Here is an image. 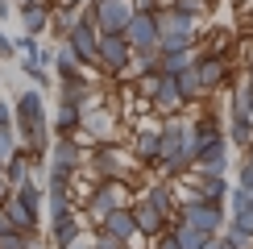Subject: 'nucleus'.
Returning <instances> with one entry per match:
<instances>
[{"instance_id": "f257e3e1", "label": "nucleus", "mask_w": 253, "mask_h": 249, "mask_svg": "<svg viewBox=\"0 0 253 249\" xmlns=\"http://www.w3.org/2000/svg\"><path fill=\"white\" fill-rule=\"evenodd\" d=\"M87 170H91L96 183H125V187H133L137 162H133V154L121 150L117 141H96L91 154H87Z\"/></svg>"}, {"instance_id": "f03ea898", "label": "nucleus", "mask_w": 253, "mask_h": 249, "mask_svg": "<svg viewBox=\"0 0 253 249\" xmlns=\"http://www.w3.org/2000/svg\"><path fill=\"white\" fill-rule=\"evenodd\" d=\"M199 34H204V25H199L195 17L178 13V8H158V50L162 54H170V50H199Z\"/></svg>"}, {"instance_id": "7ed1b4c3", "label": "nucleus", "mask_w": 253, "mask_h": 249, "mask_svg": "<svg viewBox=\"0 0 253 249\" xmlns=\"http://www.w3.org/2000/svg\"><path fill=\"white\" fill-rule=\"evenodd\" d=\"M174 220L191 224V228H199V233H208V237H220L228 228V204H212V200H199V195H183Z\"/></svg>"}, {"instance_id": "20e7f679", "label": "nucleus", "mask_w": 253, "mask_h": 249, "mask_svg": "<svg viewBox=\"0 0 253 249\" xmlns=\"http://www.w3.org/2000/svg\"><path fill=\"white\" fill-rule=\"evenodd\" d=\"M195 75L204 83L208 96H220V91L233 87L237 71H233V54H212V50H195Z\"/></svg>"}, {"instance_id": "39448f33", "label": "nucleus", "mask_w": 253, "mask_h": 249, "mask_svg": "<svg viewBox=\"0 0 253 249\" xmlns=\"http://www.w3.org/2000/svg\"><path fill=\"white\" fill-rule=\"evenodd\" d=\"M129 187L125 183H91V191L83 195V204H79V212L83 216H91V224H100L108 212H117V208H129Z\"/></svg>"}, {"instance_id": "423d86ee", "label": "nucleus", "mask_w": 253, "mask_h": 249, "mask_svg": "<svg viewBox=\"0 0 253 249\" xmlns=\"http://www.w3.org/2000/svg\"><path fill=\"white\" fill-rule=\"evenodd\" d=\"M133 13H137L133 0H87V4H83V17L96 21L100 34H125Z\"/></svg>"}, {"instance_id": "0eeeda50", "label": "nucleus", "mask_w": 253, "mask_h": 249, "mask_svg": "<svg viewBox=\"0 0 253 249\" xmlns=\"http://www.w3.org/2000/svg\"><path fill=\"white\" fill-rule=\"evenodd\" d=\"M133 58V46L125 34H100V54H96V71L104 79H121L125 67Z\"/></svg>"}, {"instance_id": "6e6552de", "label": "nucleus", "mask_w": 253, "mask_h": 249, "mask_svg": "<svg viewBox=\"0 0 253 249\" xmlns=\"http://www.w3.org/2000/svg\"><path fill=\"white\" fill-rule=\"evenodd\" d=\"M67 46H71V54H75L87 71H96L100 29H96V21H87V17H83V8H79V17H75V25H71V34H67Z\"/></svg>"}, {"instance_id": "1a4fd4ad", "label": "nucleus", "mask_w": 253, "mask_h": 249, "mask_svg": "<svg viewBox=\"0 0 253 249\" xmlns=\"http://www.w3.org/2000/svg\"><path fill=\"white\" fill-rule=\"evenodd\" d=\"M50 170H62V174H83L87 170V150H83L79 137H54L50 145Z\"/></svg>"}, {"instance_id": "9d476101", "label": "nucleus", "mask_w": 253, "mask_h": 249, "mask_svg": "<svg viewBox=\"0 0 253 249\" xmlns=\"http://www.w3.org/2000/svg\"><path fill=\"white\" fill-rule=\"evenodd\" d=\"M141 200H145V204H154L158 212L166 216V220H174V216H178V204H183V195H178V183L158 179V174H154V179L141 187Z\"/></svg>"}, {"instance_id": "9b49d317", "label": "nucleus", "mask_w": 253, "mask_h": 249, "mask_svg": "<svg viewBox=\"0 0 253 249\" xmlns=\"http://www.w3.org/2000/svg\"><path fill=\"white\" fill-rule=\"evenodd\" d=\"M129 208H133V220H137V237H141V241H158V237H162L166 228H170V220H166V216L158 212L154 204H145L141 195H137V200H133Z\"/></svg>"}, {"instance_id": "f8f14e48", "label": "nucleus", "mask_w": 253, "mask_h": 249, "mask_svg": "<svg viewBox=\"0 0 253 249\" xmlns=\"http://www.w3.org/2000/svg\"><path fill=\"white\" fill-rule=\"evenodd\" d=\"M150 108L158 112V117H183L187 100H183V91H178V79L162 75V83H158V91H154V100H150Z\"/></svg>"}, {"instance_id": "ddd939ff", "label": "nucleus", "mask_w": 253, "mask_h": 249, "mask_svg": "<svg viewBox=\"0 0 253 249\" xmlns=\"http://www.w3.org/2000/svg\"><path fill=\"white\" fill-rule=\"evenodd\" d=\"M125 38L133 50H158V13H133Z\"/></svg>"}, {"instance_id": "4468645a", "label": "nucleus", "mask_w": 253, "mask_h": 249, "mask_svg": "<svg viewBox=\"0 0 253 249\" xmlns=\"http://www.w3.org/2000/svg\"><path fill=\"white\" fill-rule=\"evenodd\" d=\"M96 228H100V233H108V237H117V241H125V245H137V241H141V237H137L133 208H117V212H108Z\"/></svg>"}, {"instance_id": "2eb2a0df", "label": "nucleus", "mask_w": 253, "mask_h": 249, "mask_svg": "<svg viewBox=\"0 0 253 249\" xmlns=\"http://www.w3.org/2000/svg\"><path fill=\"white\" fill-rule=\"evenodd\" d=\"M83 133H87L91 141H108L112 133H117V112L104 108V104H91V108H83Z\"/></svg>"}, {"instance_id": "dca6fc26", "label": "nucleus", "mask_w": 253, "mask_h": 249, "mask_svg": "<svg viewBox=\"0 0 253 249\" xmlns=\"http://www.w3.org/2000/svg\"><path fill=\"white\" fill-rule=\"evenodd\" d=\"M79 237H87L83 212H71V216H62V220H50V249H67V245H75Z\"/></svg>"}, {"instance_id": "f3484780", "label": "nucleus", "mask_w": 253, "mask_h": 249, "mask_svg": "<svg viewBox=\"0 0 253 249\" xmlns=\"http://www.w3.org/2000/svg\"><path fill=\"white\" fill-rule=\"evenodd\" d=\"M228 224L253 237V191H245L237 183H233V195H228Z\"/></svg>"}, {"instance_id": "a211bd4d", "label": "nucleus", "mask_w": 253, "mask_h": 249, "mask_svg": "<svg viewBox=\"0 0 253 249\" xmlns=\"http://www.w3.org/2000/svg\"><path fill=\"white\" fill-rule=\"evenodd\" d=\"M129 154L137 166H158V124H141L129 141Z\"/></svg>"}, {"instance_id": "6ab92c4d", "label": "nucleus", "mask_w": 253, "mask_h": 249, "mask_svg": "<svg viewBox=\"0 0 253 249\" xmlns=\"http://www.w3.org/2000/svg\"><path fill=\"white\" fill-rule=\"evenodd\" d=\"M58 87V104H67V108H91V104H100V91H96V83L91 79H83V83H54Z\"/></svg>"}, {"instance_id": "aec40b11", "label": "nucleus", "mask_w": 253, "mask_h": 249, "mask_svg": "<svg viewBox=\"0 0 253 249\" xmlns=\"http://www.w3.org/2000/svg\"><path fill=\"white\" fill-rule=\"evenodd\" d=\"M228 117H253V75L241 71L228 87Z\"/></svg>"}, {"instance_id": "412c9836", "label": "nucleus", "mask_w": 253, "mask_h": 249, "mask_svg": "<svg viewBox=\"0 0 253 249\" xmlns=\"http://www.w3.org/2000/svg\"><path fill=\"white\" fill-rule=\"evenodd\" d=\"M4 212H8V224L17 228V233H38L42 228V212H34L25 200H17V195H8L4 200Z\"/></svg>"}, {"instance_id": "4be33fe9", "label": "nucleus", "mask_w": 253, "mask_h": 249, "mask_svg": "<svg viewBox=\"0 0 253 249\" xmlns=\"http://www.w3.org/2000/svg\"><path fill=\"white\" fill-rule=\"evenodd\" d=\"M17 21H21V34H29V38H42V34H50V17H54V8L50 4H29V8H17Z\"/></svg>"}, {"instance_id": "5701e85b", "label": "nucleus", "mask_w": 253, "mask_h": 249, "mask_svg": "<svg viewBox=\"0 0 253 249\" xmlns=\"http://www.w3.org/2000/svg\"><path fill=\"white\" fill-rule=\"evenodd\" d=\"M50 129H54V137H79L83 133V112L58 104V108L50 112Z\"/></svg>"}, {"instance_id": "b1692460", "label": "nucleus", "mask_w": 253, "mask_h": 249, "mask_svg": "<svg viewBox=\"0 0 253 249\" xmlns=\"http://www.w3.org/2000/svg\"><path fill=\"white\" fill-rule=\"evenodd\" d=\"M224 137H228L233 150L249 154V150H253V117H228V121H224Z\"/></svg>"}, {"instance_id": "393cba45", "label": "nucleus", "mask_w": 253, "mask_h": 249, "mask_svg": "<svg viewBox=\"0 0 253 249\" xmlns=\"http://www.w3.org/2000/svg\"><path fill=\"white\" fill-rule=\"evenodd\" d=\"M158 71V50H133V58H129V67H125V83H137L141 75H154Z\"/></svg>"}, {"instance_id": "a878e982", "label": "nucleus", "mask_w": 253, "mask_h": 249, "mask_svg": "<svg viewBox=\"0 0 253 249\" xmlns=\"http://www.w3.org/2000/svg\"><path fill=\"white\" fill-rule=\"evenodd\" d=\"M195 62V50H170V54H162V50H158V75H183L187 67H191Z\"/></svg>"}, {"instance_id": "bb28decb", "label": "nucleus", "mask_w": 253, "mask_h": 249, "mask_svg": "<svg viewBox=\"0 0 253 249\" xmlns=\"http://www.w3.org/2000/svg\"><path fill=\"white\" fill-rule=\"evenodd\" d=\"M170 237H174L178 249H208V241H212L208 233H199V228L183 224V220H170Z\"/></svg>"}, {"instance_id": "cd10ccee", "label": "nucleus", "mask_w": 253, "mask_h": 249, "mask_svg": "<svg viewBox=\"0 0 253 249\" xmlns=\"http://www.w3.org/2000/svg\"><path fill=\"white\" fill-rule=\"evenodd\" d=\"M174 79H178V91H183L187 108H191V104H204V100H212V96L204 91V83H199V75H195V62L183 71V75H174Z\"/></svg>"}, {"instance_id": "c85d7f7f", "label": "nucleus", "mask_w": 253, "mask_h": 249, "mask_svg": "<svg viewBox=\"0 0 253 249\" xmlns=\"http://www.w3.org/2000/svg\"><path fill=\"white\" fill-rule=\"evenodd\" d=\"M21 79H29L38 91L54 87V83H50V79H54V71H50V67H42V62H29V58H21Z\"/></svg>"}, {"instance_id": "c756f323", "label": "nucleus", "mask_w": 253, "mask_h": 249, "mask_svg": "<svg viewBox=\"0 0 253 249\" xmlns=\"http://www.w3.org/2000/svg\"><path fill=\"white\" fill-rule=\"evenodd\" d=\"M21 154V133L17 124H0V166H8Z\"/></svg>"}, {"instance_id": "7c9ffc66", "label": "nucleus", "mask_w": 253, "mask_h": 249, "mask_svg": "<svg viewBox=\"0 0 253 249\" xmlns=\"http://www.w3.org/2000/svg\"><path fill=\"white\" fill-rule=\"evenodd\" d=\"M75 17H79V13H67V8H54V17H50V38H54V42H67L71 25H75Z\"/></svg>"}, {"instance_id": "2f4dec72", "label": "nucleus", "mask_w": 253, "mask_h": 249, "mask_svg": "<svg viewBox=\"0 0 253 249\" xmlns=\"http://www.w3.org/2000/svg\"><path fill=\"white\" fill-rule=\"evenodd\" d=\"M170 8H178V13H187V17H195V21H204V17H212V0H170Z\"/></svg>"}, {"instance_id": "473e14b6", "label": "nucleus", "mask_w": 253, "mask_h": 249, "mask_svg": "<svg viewBox=\"0 0 253 249\" xmlns=\"http://www.w3.org/2000/svg\"><path fill=\"white\" fill-rule=\"evenodd\" d=\"M237 187L253 191V150H249V154H241V162H237Z\"/></svg>"}, {"instance_id": "72a5a7b5", "label": "nucleus", "mask_w": 253, "mask_h": 249, "mask_svg": "<svg viewBox=\"0 0 253 249\" xmlns=\"http://www.w3.org/2000/svg\"><path fill=\"white\" fill-rule=\"evenodd\" d=\"M158 83H162V75L154 71V75H141V79L133 83V87H137V96H141L145 104H150V100H154V91H158Z\"/></svg>"}, {"instance_id": "f704fd0d", "label": "nucleus", "mask_w": 253, "mask_h": 249, "mask_svg": "<svg viewBox=\"0 0 253 249\" xmlns=\"http://www.w3.org/2000/svg\"><path fill=\"white\" fill-rule=\"evenodd\" d=\"M0 249H29V233H17V228L0 233Z\"/></svg>"}, {"instance_id": "c9c22d12", "label": "nucleus", "mask_w": 253, "mask_h": 249, "mask_svg": "<svg viewBox=\"0 0 253 249\" xmlns=\"http://www.w3.org/2000/svg\"><path fill=\"white\" fill-rule=\"evenodd\" d=\"M91 237H96V249H133V245H125V241H117V237L100 233V228H96V233H91Z\"/></svg>"}, {"instance_id": "e433bc0d", "label": "nucleus", "mask_w": 253, "mask_h": 249, "mask_svg": "<svg viewBox=\"0 0 253 249\" xmlns=\"http://www.w3.org/2000/svg\"><path fill=\"white\" fill-rule=\"evenodd\" d=\"M8 58H17V42L0 29V62H8Z\"/></svg>"}, {"instance_id": "4c0bfd02", "label": "nucleus", "mask_w": 253, "mask_h": 249, "mask_svg": "<svg viewBox=\"0 0 253 249\" xmlns=\"http://www.w3.org/2000/svg\"><path fill=\"white\" fill-rule=\"evenodd\" d=\"M0 124H17V112H13V100H0Z\"/></svg>"}, {"instance_id": "58836bf2", "label": "nucleus", "mask_w": 253, "mask_h": 249, "mask_svg": "<svg viewBox=\"0 0 253 249\" xmlns=\"http://www.w3.org/2000/svg\"><path fill=\"white\" fill-rule=\"evenodd\" d=\"M133 8H137V13H158L162 0H133Z\"/></svg>"}, {"instance_id": "ea45409f", "label": "nucleus", "mask_w": 253, "mask_h": 249, "mask_svg": "<svg viewBox=\"0 0 253 249\" xmlns=\"http://www.w3.org/2000/svg\"><path fill=\"white\" fill-rule=\"evenodd\" d=\"M87 0H54V8H67V13H79Z\"/></svg>"}, {"instance_id": "a19ab883", "label": "nucleus", "mask_w": 253, "mask_h": 249, "mask_svg": "<svg viewBox=\"0 0 253 249\" xmlns=\"http://www.w3.org/2000/svg\"><path fill=\"white\" fill-rule=\"evenodd\" d=\"M67 249H96V237H79V241L67 245Z\"/></svg>"}, {"instance_id": "79ce46f5", "label": "nucleus", "mask_w": 253, "mask_h": 249, "mask_svg": "<svg viewBox=\"0 0 253 249\" xmlns=\"http://www.w3.org/2000/svg\"><path fill=\"white\" fill-rule=\"evenodd\" d=\"M208 249H233V245H228L224 237H212V241H208Z\"/></svg>"}, {"instance_id": "37998d69", "label": "nucleus", "mask_w": 253, "mask_h": 249, "mask_svg": "<svg viewBox=\"0 0 253 249\" xmlns=\"http://www.w3.org/2000/svg\"><path fill=\"white\" fill-rule=\"evenodd\" d=\"M8 228L13 224H8V212H4V204H0V233H8Z\"/></svg>"}, {"instance_id": "c03bdc74", "label": "nucleus", "mask_w": 253, "mask_h": 249, "mask_svg": "<svg viewBox=\"0 0 253 249\" xmlns=\"http://www.w3.org/2000/svg\"><path fill=\"white\" fill-rule=\"evenodd\" d=\"M8 13H13V0H0V21H4Z\"/></svg>"}, {"instance_id": "a18cd8bd", "label": "nucleus", "mask_w": 253, "mask_h": 249, "mask_svg": "<svg viewBox=\"0 0 253 249\" xmlns=\"http://www.w3.org/2000/svg\"><path fill=\"white\" fill-rule=\"evenodd\" d=\"M245 21H249V29H253V0H245Z\"/></svg>"}, {"instance_id": "49530a36", "label": "nucleus", "mask_w": 253, "mask_h": 249, "mask_svg": "<svg viewBox=\"0 0 253 249\" xmlns=\"http://www.w3.org/2000/svg\"><path fill=\"white\" fill-rule=\"evenodd\" d=\"M166 4H170V0H162V8H166Z\"/></svg>"}, {"instance_id": "de8ad7c7", "label": "nucleus", "mask_w": 253, "mask_h": 249, "mask_svg": "<svg viewBox=\"0 0 253 249\" xmlns=\"http://www.w3.org/2000/svg\"><path fill=\"white\" fill-rule=\"evenodd\" d=\"M249 75H253V62H249Z\"/></svg>"}, {"instance_id": "09e8293b", "label": "nucleus", "mask_w": 253, "mask_h": 249, "mask_svg": "<svg viewBox=\"0 0 253 249\" xmlns=\"http://www.w3.org/2000/svg\"><path fill=\"white\" fill-rule=\"evenodd\" d=\"M212 4H220V0H212Z\"/></svg>"}]
</instances>
